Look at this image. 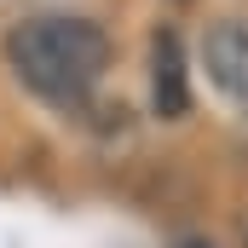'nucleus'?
<instances>
[{
  "label": "nucleus",
  "instance_id": "2",
  "mask_svg": "<svg viewBox=\"0 0 248 248\" xmlns=\"http://www.w3.org/2000/svg\"><path fill=\"white\" fill-rule=\"evenodd\" d=\"M202 69H208L214 93H219L237 116H248V23L243 17H225V23L208 29V41H202Z\"/></svg>",
  "mask_w": 248,
  "mask_h": 248
},
{
  "label": "nucleus",
  "instance_id": "1",
  "mask_svg": "<svg viewBox=\"0 0 248 248\" xmlns=\"http://www.w3.org/2000/svg\"><path fill=\"white\" fill-rule=\"evenodd\" d=\"M6 63L12 75L63 116H81L110 69V35L93 17L75 12H35L6 29Z\"/></svg>",
  "mask_w": 248,
  "mask_h": 248
},
{
  "label": "nucleus",
  "instance_id": "3",
  "mask_svg": "<svg viewBox=\"0 0 248 248\" xmlns=\"http://www.w3.org/2000/svg\"><path fill=\"white\" fill-rule=\"evenodd\" d=\"M150 104L162 122H179L190 110V69H185V46L173 29L150 35Z\"/></svg>",
  "mask_w": 248,
  "mask_h": 248
}]
</instances>
